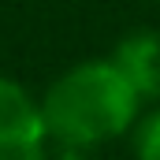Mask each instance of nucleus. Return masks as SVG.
<instances>
[{"instance_id":"nucleus-1","label":"nucleus","mask_w":160,"mask_h":160,"mask_svg":"<svg viewBox=\"0 0 160 160\" xmlns=\"http://www.w3.org/2000/svg\"><path fill=\"white\" fill-rule=\"evenodd\" d=\"M142 97L130 78L116 67L112 56L82 60L56 75L41 97V116L48 138L71 149H93L127 138L134 119L142 116Z\"/></svg>"},{"instance_id":"nucleus-2","label":"nucleus","mask_w":160,"mask_h":160,"mask_svg":"<svg viewBox=\"0 0 160 160\" xmlns=\"http://www.w3.org/2000/svg\"><path fill=\"white\" fill-rule=\"evenodd\" d=\"M48 142L41 101L15 78L0 75V160H45Z\"/></svg>"},{"instance_id":"nucleus-3","label":"nucleus","mask_w":160,"mask_h":160,"mask_svg":"<svg viewBox=\"0 0 160 160\" xmlns=\"http://www.w3.org/2000/svg\"><path fill=\"white\" fill-rule=\"evenodd\" d=\"M112 60L142 101H160V30H130L116 41Z\"/></svg>"},{"instance_id":"nucleus-4","label":"nucleus","mask_w":160,"mask_h":160,"mask_svg":"<svg viewBox=\"0 0 160 160\" xmlns=\"http://www.w3.org/2000/svg\"><path fill=\"white\" fill-rule=\"evenodd\" d=\"M130 153L134 160H160V104L142 112L130 127Z\"/></svg>"}]
</instances>
